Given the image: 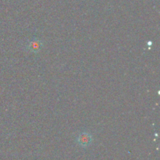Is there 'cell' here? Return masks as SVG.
I'll return each mask as SVG.
<instances>
[{
  "instance_id": "6da1fadb",
  "label": "cell",
  "mask_w": 160,
  "mask_h": 160,
  "mask_svg": "<svg viewBox=\"0 0 160 160\" xmlns=\"http://www.w3.org/2000/svg\"><path fill=\"white\" fill-rule=\"evenodd\" d=\"M42 46H43V43H42V41L38 38H34L28 42L26 48L28 51L31 52L37 53L41 51Z\"/></svg>"
},
{
  "instance_id": "7a4b0ae2",
  "label": "cell",
  "mask_w": 160,
  "mask_h": 160,
  "mask_svg": "<svg viewBox=\"0 0 160 160\" xmlns=\"http://www.w3.org/2000/svg\"><path fill=\"white\" fill-rule=\"evenodd\" d=\"M78 142L81 146H88L92 142V135L88 132L81 133L78 137Z\"/></svg>"
}]
</instances>
